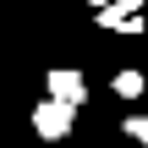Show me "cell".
<instances>
[{"instance_id":"obj_2","label":"cell","mask_w":148,"mask_h":148,"mask_svg":"<svg viewBox=\"0 0 148 148\" xmlns=\"http://www.w3.org/2000/svg\"><path fill=\"white\" fill-rule=\"evenodd\" d=\"M49 99H60V104H71V110H77V104L88 99L82 71H66V66H60V71H49Z\"/></svg>"},{"instance_id":"obj_4","label":"cell","mask_w":148,"mask_h":148,"mask_svg":"<svg viewBox=\"0 0 148 148\" xmlns=\"http://www.w3.org/2000/svg\"><path fill=\"white\" fill-rule=\"evenodd\" d=\"M143 93V71H121L115 77V99H137Z\"/></svg>"},{"instance_id":"obj_5","label":"cell","mask_w":148,"mask_h":148,"mask_svg":"<svg viewBox=\"0 0 148 148\" xmlns=\"http://www.w3.org/2000/svg\"><path fill=\"white\" fill-rule=\"evenodd\" d=\"M126 137H137V143H148V115H126Z\"/></svg>"},{"instance_id":"obj_3","label":"cell","mask_w":148,"mask_h":148,"mask_svg":"<svg viewBox=\"0 0 148 148\" xmlns=\"http://www.w3.org/2000/svg\"><path fill=\"white\" fill-rule=\"evenodd\" d=\"M93 16H99V27H115V33H143V16H137V5H126V0H115V5L93 11Z\"/></svg>"},{"instance_id":"obj_6","label":"cell","mask_w":148,"mask_h":148,"mask_svg":"<svg viewBox=\"0 0 148 148\" xmlns=\"http://www.w3.org/2000/svg\"><path fill=\"white\" fill-rule=\"evenodd\" d=\"M88 5H99V11H104V5H115V0H88Z\"/></svg>"},{"instance_id":"obj_1","label":"cell","mask_w":148,"mask_h":148,"mask_svg":"<svg viewBox=\"0 0 148 148\" xmlns=\"http://www.w3.org/2000/svg\"><path fill=\"white\" fill-rule=\"evenodd\" d=\"M71 121H77V110H71V104H60V99H44V104L33 110V132H38V137H49V143L71 137Z\"/></svg>"},{"instance_id":"obj_7","label":"cell","mask_w":148,"mask_h":148,"mask_svg":"<svg viewBox=\"0 0 148 148\" xmlns=\"http://www.w3.org/2000/svg\"><path fill=\"white\" fill-rule=\"evenodd\" d=\"M126 5H143V0H126Z\"/></svg>"}]
</instances>
